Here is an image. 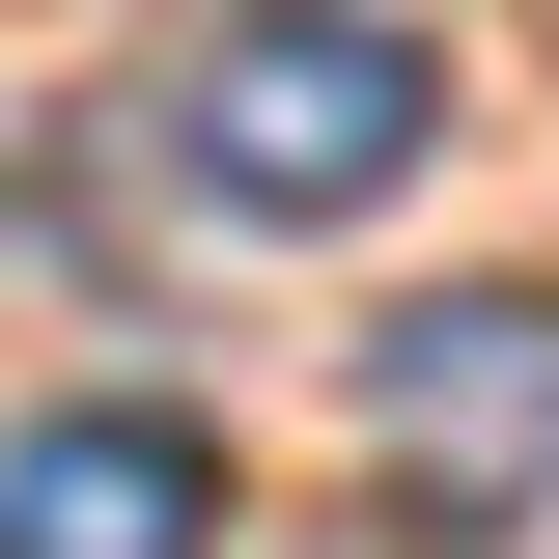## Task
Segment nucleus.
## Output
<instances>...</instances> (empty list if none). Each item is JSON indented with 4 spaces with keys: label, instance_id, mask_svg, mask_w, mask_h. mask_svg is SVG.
<instances>
[{
    "label": "nucleus",
    "instance_id": "obj_3",
    "mask_svg": "<svg viewBox=\"0 0 559 559\" xmlns=\"http://www.w3.org/2000/svg\"><path fill=\"white\" fill-rule=\"evenodd\" d=\"M0 559H224V448H197L168 392L0 419Z\"/></svg>",
    "mask_w": 559,
    "mask_h": 559
},
{
    "label": "nucleus",
    "instance_id": "obj_2",
    "mask_svg": "<svg viewBox=\"0 0 559 559\" xmlns=\"http://www.w3.org/2000/svg\"><path fill=\"white\" fill-rule=\"evenodd\" d=\"M364 448L448 532H559V280H448L364 336Z\"/></svg>",
    "mask_w": 559,
    "mask_h": 559
},
{
    "label": "nucleus",
    "instance_id": "obj_1",
    "mask_svg": "<svg viewBox=\"0 0 559 559\" xmlns=\"http://www.w3.org/2000/svg\"><path fill=\"white\" fill-rule=\"evenodd\" d=\"M419 140H448V57H419L392 0H224L197 57H168V168L224 224H392Z\"/></svg>",
    "mask_w": 559,
    "mask_h": 559
}]
</instances>
